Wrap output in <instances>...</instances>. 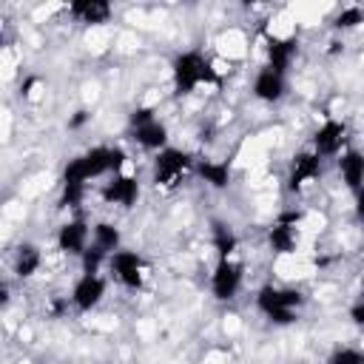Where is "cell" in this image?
<instances>
[{
  "label": "cell",
  "mask_w": 364,
  "mask_h": 364,
  "mask_svg": "<svg viewBox=\"0 0 364 364\" xmlns=\"http://www.w3.org/2000/svg\"><path fill=\"white\" fill-rule=\"evenodd\" d=\"M304 304V296L293 287H276V284H264L256 290V307L264 318H270L273 324H293L299 310Z\"/></svg>",
  "instance_id": "3"
},
{
  "label": "cell",
  "mask_w": 364,
  "mask_h": 364,
  "mask_svg": "<svg viewBox=\"0 0 364 364\" xmlns=\"http://www.w3.org/2000/svg\"><path fill=\"white\" fill-rule=\"evenodd\" d=\"M299 222H301V213L296 210H287V213H279V219L270 225L267 230V245L273 253H296L299 247Z\"/></svg>",
  "instance_id": "8"
},
{
  "label": "cell",
  "mask_w": 364,
  "mask_h": 364,
  "mask_svg": "<svg viewBox=\"0 0 364 364\" xmlns=\"http://www.w3.org/2000/svg\"><path fill=\"white\" fill-rule=\"evenodd\" d=\"M350 318H353L355 327H364V296L350 307Z\"/></svg>",
  "instance_id": "24"
},
{
  "label": "cell",
  "mask_w": 364,
  "mask_h": 364,
  "mask_svg": "<svg viewBox=\"0 0 364 364\" xmlns=\"http://www.w3.org/2000/svg\"><path fill=\"white\" fill-rule=\"evenodd\" d=\"M68 14H71L77 23L102 26V23L111 20L114 9H111V3H105V0H74V3H68Z\"/></svg>",
  "instance_id": "15"
},
{
  "label": "cell",
  "mask_w": 364,
  "mask_h": 364,
  "mask_svg": "<svg viewBox=\"0 0 364 364\" xmlns=\"http://www.w3.org/2000/svg\"><path fill=\"white\" fill-rule=\"evenodd\" d=\"M131 125V139L145 148V151H165L168 148V128L165 122L154 114V108H134L128 117Z\"/></svg>",
  "instance_id": "4"
},
{
  "label": "cell",
  "mask_w": 364,
  "mask_h": 364,
  "mask_svg": "<svg viewBox=\"0 0 364 364\" xmlns=\"http://www.w3.org/2000/svg\"><path fill=\"white\" fill-rule=\"evenodd\" d=\"M108 270H111V276H114L122 287H128V290H139V287L145 284V259H142L136 250L119 247L117 253H111Z\"/></svg>",
  "instance_id": "7"
},
{
  "label": "cell",
  "mask_w": 364,
  "mask_h": 364,
  "mask_svg": "<svg viewBox=\"0 0 364 364\" xmlns=\"http://www.w3.org/2000/svg\"><path fill=\"white\" fill-rule=\"evenodd\" d=\"M85 119H88V114H85V111H77V117H74V119H68V128H80Z\"/></svg>",
  "instance_id": "26"
},
{
  "label": "cell",
  "mask_w": 364,
  "mask_h": 364,
  "mask_svg": "<svg viewBox=\"0 0 364 364\" xmlns=\"http://www.w3.org/2000/svg\"><path fill=\"white\" fill-rule=\"evenodd\" d=\"M196 173L210 185V188H228V182H230V165L228 162H222V159H202L199 165H196Z\"/></svg>",
  "instance_id": "20"
},
{
  "label": "cell",
  "mask_w": 364,
  "mask_h": 364,
  "mask_svg": "<svg viewBox=\"0 0 364 364\" xmlns=\"http://www.w3.org/2000/svg\"><path fill=\"white\" fill-rule=\"evenodd\" d=\"M361 23H364V11H361L358 6H347V9H341V11L336 14V28H341V31L355 28V26H361Z\"/></svg>",
  "instance_id": "23"
},
{
  "label": "cell",
  "mask_w": 364,
  "mask_h": 364,
  "mask_svg": "<svg viewBox=\"0 0 364 364\" xmlns=\"http://www.w3.org/2000/svg\"><path fill=\"white\" fill-rule=\"evenodd\" d=\"M299 51V40L293 34H284V37H270L267 43V65L279 74H287L293 57Z\"/></svg>",
  "instance_id": "17"
},
{
  "label": "cell",
  "mask_w": 364,
  "mask_h": 364,
  "mask_svg": "<svg viewBox=\"0 0 364 364\" xmlns=\"http://www.w3.org/2000/svg\"><path fill=\"white\" fill-rule=\"evenodd\" d=\"M105 296V279L100 273H82L74 287H71V304L80 310V313H88L94 310Z\"/></svg>",
  "instance_id": "9"
},
{
  "label": "cell",
  "mask_w": 364,
  "mask_h": 364,
  "mask_svg": "<svg viewBox=\"0 0 364 364\" xmlns=\"http://www.w3.org/2000/svg\"><path fill=\"white\" fill-rule=\"evenodd\" d=\"M236 245H239V239H236V233H233L230 228H225V225H213V247H216L219 259L233 256Z\"/></svg>",
  "instance_id": "21"
},
{
  "label": "cell",
  "mask_w": 364,
  "mask_h": 364,
  "mask_svg": "<svg viewBox=\"0 0 364 364\" xmlns=\"http://www.w3.org/2000/svg\"><path fill=\"white\" fill-rule=\"evenodd\" d=\"M284 94H287L284 74L273 71L270 65H264V68L256 71V77H253V97L256 100H262V102H279Z\"/></svg>",
  "instance_id": "14"
},
{
  "label": "cell",
  "mask_w": 364,
  "mask_h": 364,
  "mask_svg": "<svg viewBox=\"0 0 364 364\" xmlns=\"http://www.w3.org/2000/svg\"><path fill=\"white\" fill-rule=\"evenodd\" d=\"M327 364H364V350H358V347H336L327 355Z\"/></svg>",
  "instance_id": "22"
},
{
  "label": "cell",
  "mask_w": 364,
  "mask_h": 364,
  "mask_svg": "<svg viewBox=\"0 0 364 364\" xmlns=\"http://www.w3.org/2000/svg\"><path fill=\"white\" fill-rule=\"evenodd\" d=\"M136 196H139V182L131 173H114L111 182H105V188H102V199L108 205L131 208L136 202Z\"/></svg>",
  "instance_id": "13"
},
{
  "label": "cell",
  "mask_w": 364,
  "mask_h": 364,
  "mask_svg": "<svg viewBox=\"0 0 364 364\" xmlns=\"http://www.w3.org/2000/svg\"><path fill=\"white\" fill-rule=\"evenodd\" d=\"M191 168H193V156L188 151H182V148H171L168 145L154 159V182H156V188L171 191L191 173Z\"/></svg>",
  "instance_id": "5"
},
{
  "label": "cell",
  "mask_w": 364,
  "mask_h": 364,
  "mask_svg": "<svg viewBox=\"0 0 364 364\" xmlns=\"http://www.w3.org/2000/svg\"><path fill=\"white\" fill-rule=\"evenodd\" d=\"M242 279H245V267H242L239 259H233V256L219 259L213 273H210V293H213V299L233 301L236 293L242 290Z\"/></svg>",
  "instance_id": "6"
},
{
  "label": "cell",
  "mask_w": 364,
  "mask_h": 364,
  "mask_svg": "<svg viewBox=\"0 0 364 364\" xmlns=\"http://www.w3.org/2000/svg\"><path fill=\"white\" fill-rule=\"evenodd\" d=\"M125 165V151L117 145H94L85 154L74 156L65 171H63V196L60 202L65 208H77L85 199V185L91 179L108 176V173H122Z\"/></svg>",
  "instance_id": "1"
},
{
  "label": "cell",
  "mask_w": 364,
  "mask_h": 364,
  "mask_svg": "<svg viewBox=\"0 0 364 364\" xmlns=\"http://www.w3.org/2000/svg\"><path fill=\"white\" fill-rule=\"evenodd\" d=\"M347 142V125L341 119H324L313 134V151L318 156H338Z\"/></svg>",
  "instance_id": "10"
},
{
  "label": "cell",
  "mask_w": 364,
  "mask_h": 364,
  "mask_svg": "<svg viewBox=\"0 0 364 364\" xmlns=\"http://www.w3.org/2000/svg\"><path fill=\"white\" fill-rule=\"evenodd\" d=\"M355 216L364 222V188L355 191Z\"/></svg>",
  "instance_id": "25"
},
{
  "label": "cell",
  "mask_w": 364,
  "mask_h": 364,
  "mask_svg": "<svg viewBox=\"0 0 364 364\" xmlns=\"http://www.w3.org/2000/svg\"><path fill=\"white\" fill-rule=\"evenodd\" d=\"M11 264H14V273H17L20 279H31V276L40 270V264H43V253H40L37 245L23 242V245H17Z\"/></svg>",
  "instance_id": "18"
},
{
  "label": "cell",
  "mask_w": 364,
  "mask_h": 364,
  "mask_svg": "<svg viewBox=\"0 0 364 364\" xmlns=\"http://www.w3.org/2000/svg\"><path fill=\"white\" fill-rule=\"evenodd\" d=\"M338 173L341 182L355 193L358 188H364V151L358 148H344L338 154Z\"/></svg>",
  "instance_id": "16"
},
{
  "label": "cell",
  "mask_w": 364,
  "mask_h": 364,
  "mask_svg": "<svg viewBox=\"0 0 364 364\" xmlns=\"http://www.w3.org/2000/svg\"><path fill=\"white\" fill-rule=\"evenodd\" d=\"M171 77H173V88L176 94H193L199 85H216L222 80L219 68H213V63L196 51V48H188V51H179L171 63Z\"/></svg>",
  "instance_id": "2"
},
{
  "label": "cell",
  "mask_w": 364,
  "mask_h": 364,
  "mask_svg": "<svg viewBox=\"0 0 364 364\" xmlns=\"http://www.w3.org/2000/svg\"><path fill=\"white\" fill-rule=\"evenodd\" d=\"M321 173V156L310 148V151H299L290 162V171H287V188L290 191H301L304 185L316 182Z\"/></svg>",
  "instance_id": "11"
},
{
  "label": "cell",
  "mask_w": 364,
  "mask_h": 364,
  "mask_svg": "<svg viewBox=\"0 0 364 364\" xmlns=\"http://www.w3.org/2000/svg\"><path fill=\"white\" fill-rule=\"evenodd\" d=\"M91 245V228L85 225V219H68L60 225L57 230V247L68 256H82Z\"/></svg>",
  "instance_id": "12"
},
{
  "label": "cell",
  "mask_w": 364,
  "mask_h": 364,
  "mask_svg": "<svg viewBox=\"0 0 364 364\" xmlns=\"http://www.w3.org/2000/svg\"><path fill=\"white\" fill-rule=\"evenodd\" d=\"M119 242H122V236H119V228H117V225H111V222H97V225L91 228V245H94L97 250H102L105 256L117 253V250H119Z\"/></svg>",
  "instance_id": "19"
}]
</instances>
